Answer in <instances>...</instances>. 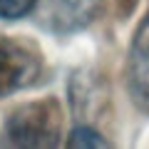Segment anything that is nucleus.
<instances>
[{"instance_id":"obj_7","label":"nucleus","mask_w":149,"mask_h":149,"mask_svg":"<svg viewBox=\"0 0 149 149\" xmlns=\"http://www.w3.org/2000/svg\"><path fill=\"white\" fill-rule=\"evenodd\" d=\"M117 5H119V13H122V17H127L129 13H132V8L137 5V0H117Z\"/></svg>"},{"instance_id":"obj_2","label":"nucleus","mask_w":149,"mask_h":149,"mask_svg":"<svg viewBox=\"0 0 149 149\" xmlns=\"http://www.w3.org/2000/svg\"><path fill=\"white\" fill-rule=\"evenodd\" d=\"M104 0H37L35 20L52 35H72L102 15Z\"/></svg>"},{"instance_id":"obj_4","label":"nucleus","mask_w":149,"mask_h":149,"mask_svg":"<svg viewBox=\"0 0 149 149\" xmlns=\"http://www.w3.org/2000/svg\"><path fill=\"white\" fill-rule=\"evenodd\" d=\"M127 92L134 107L149 114V13L142 17L134 40L127 55V72H124Z\"/></svg>"},{"instance_id":"obj_1","label":"nucleus","mask_w":149,"mask_h":149,"mask_svg":"<svg viewBox=\"0 0 149 149\" xmlns=\"http://www.w3.org/2000/svg\"><path fill=\"white\" fill-rule=\"evenodd\" d=\"M60 129H62V114H60V104L52 97L20 104L17 109L10 112L5 122V132L10 142L27 149L57 147Z\"/></svg>"},{"instance_id":"obj_3","label":"nucleus","mask_w":149,"mask_h":149,"mask_svg":"<svg viewBox=\"0 0 149 149\" xmlns=\"http://www.w3.org/2000/svg\"><path fill=\"white\" fill-rule=\"evenodd\" d=\"M40 55L27 45L0 35V97L35 85L40 77Z\"/></svg>"},{"instance_id":"obj_5","label":"nucleus","mask_w":149,"mask_h":149,"mask_svg":"<svg viewBox=\"0 0 149 149\" xmlns=\"http://www.w3.org/2000/svg\"><path fill=\"white\" fill-rule=\"evenodd\" d=\"M67 147H72V149H97V147L104 149V147H109V142H107L95 127L80 124V127L72 129V134H70V139H67Z\"/></svg>"},{"instance_id":"obj_6","label":"nucleus","mask_w":149,"mask_h":149,"mask_svg":"<svg viewBox=\"0 0 149 149\" xmlns=\"http://www.w3.org/2000/svg\"><path fill=\"white\" fill-rule=\"evenodd\" d=\"M37 0H0V20H20L32 13Z\"/></svg>"}]
</instances>
